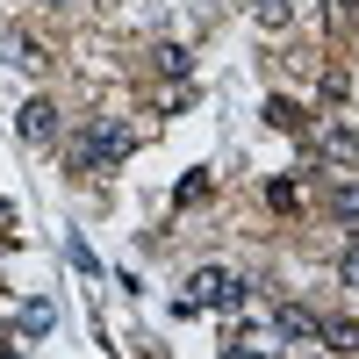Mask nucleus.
I'll list each match as a JSON object with an SVG mask.
<instances>
[{"instance_id":"nucleus-4","label":"nucleus","mask_w":359,"mask_h":359,"mask_svg":"<svg viewBox=\"0 0 359 359\" xmlns=\"http://www.w3.org/2000/svg\"><path fill=\"white\" fill-rule=\"evenodd\" d=\"M280 331H287V338H323V323H316L309 309H280Z\"/></svg>"},{"instance_id":"nucleus-6","label":"nucleus","mask_w":359,"mask_h":359,"mask_svg":"<svg viewBox=\"0 0 359 359\" xmlns=\"http://www.w3.org/2000/svg\"><path fill=\"white\" fill-rule=\"evenodd\" d=\"M50 331V302H22V338H43Z\"/></svg>"},{"instance_id":"nucleus-11","label":"nucleus","mask_w":359,"mask_h":359,"mask_svg":"<svg viewBox=\"0 0 359 359\" xmlns=\"http://www.w3.org/2000/svg\"><path fill=\"white\" fill-rule=\"evenodd\" d=\"M15 65L36 72V65H50V57H43V43H29V36H22V43H15Z\"/></svg>"},{"instance_id":"nucleus-1","label":"nucleus","mask_w":359,"mask_h":359,"mask_svg":"<svg viewBox=\"0 0 359 359\" xmlns=\"http://www.w3.org/2000/svg\"><path fill=\"white\" fill-rule=\"evenodd\" d=\"M130 144H137V137H130V123H115V115H94V123L72 137V151H65V158H72V172H108V165H123V158H130Z\"/></svg>"},{"instance_id":"nucleus-13","label":"nucleus","mask_w":359,"mask_h":359,"mask_svg":"<svg viewBox=\"0 0 359 359\" xmlns=\"http://www.w3.org/2000/svg\"><path fill=\"white\" fill-rule=\"evenodd\" d=\"M0 230H15V201H0Z\"/></svg>"},{"instance_id":"nucleus-9","label":"nucleus","mask_w":359,"mask_h":359,"mask_svg":"<svg viewBox=\"0 0 359 359\" xmlns=\"http://www.w3.org/2000/svg\"><path fill=\"white\" fill-rule=\"evenodd\" d=\"M151 57H158V72H165V79H180V72H187V50H180V43H158Z\"/></svg>"},{"instance_id":"nucleus-8","label":"nucleus","mask_w":359,"mask_h":359,"mask_svg":"<svg viewBox=\"0 0 359 359\" xmlns=\"http://www.w3.org/2000/svg\"><path fill=\"white\" fill-rule=\"evenodd\" d=\"M266 123H273V130H302V108H294V101H266Z\"/></svg>"},{"instance_id":"nucleus-5","label":"nucleus","mask_w":359,"mask_h":359,"mask_svg":"<svg viewBox=\"0 0 359 359\" xmlns=\"http://www.w3.org/2000/svg\"><path fill=\"white\" fill-rule=\"evenodd\" d=\"M252 8H259L266 29H287V22H294V0H252Z\"/></svg>"},{"instance_id":"nucleus-2","label":"nucleus","mask_w":359,"mask_h":359,"mask_svg":"<svg viewBox=\"0 0 359 359\" xmlns=\"http://www.w3.org/2000/svg\"><path fill=\"white\" fill-rule=\"evenodd\" d=\"M230 302H245V280L223 273V266H201V273L187 280V302L180 309H230Z\"/></svg>"},{"instance_id":"nucleus-7","label":"nucleus","mask_w":359,"mask_h":359,"mask_svg":"<svg viewBox=\"0 0 359 359\" xmlns=\"http://www.w3.org/2000/svg\"><path fill=\"white\" fill-rule=\"evenodd\" d=\"M331 208H338L345 223H359V187H352V180H338V187H331Z\"/></svg>"},{"instance_id":"nucleus-12","label":"nucleus","mask_w":359,"mask_h":359,"mask_svg":"<svg viewBox=\"0 0 359 359\" xmlns=\"http://www.w3.org/2000/svg\"><path fill=\"white\" fill-rule=\"evenodd\" d=\"M338 273H345V287H359V245L345 252V266H338Z\"/></svg>"},{"instance_id":"nucleus-3","label":"nucleus","mask_w":359,"mask_h":359,"mask_svg":"<svg viewBox=\"0 0 359 359\" xmlns=\"http://www.w3.org/2000/svg\"><path fill=\"white\" fill-rule=\"evenodd\" d=\"M15 130H22L29 144H50V137H57V108H50V101H22V115H15Z\"/></svg>"},{"instance_id":"nucleus-10","label":"nucleus","mask_w":359,"mask_h":359,"mask_svg":"<svg viewBox=\"0 0 359 359\" xmlns=\"http://www.w3.org/2000/svg\"><path fill=\"white\" fill-rule=\"evenodd\" d=\"M323 338H331L338 352H359V323H323Z\"/></svg>"},{"instance_id":"nucleus-14","label":"nucleus","mask_w":359,"mask_h":359,"mask_svg":"<svg viewBox=\"0 0 359 359\" xmlns=\"http://www.w3.org/2000/svg\"><path fill=\"white\" fill-rule=\"evenodd\" d=\"M0 359H15V345H0Z\"/></svg>"}]
</instances>
